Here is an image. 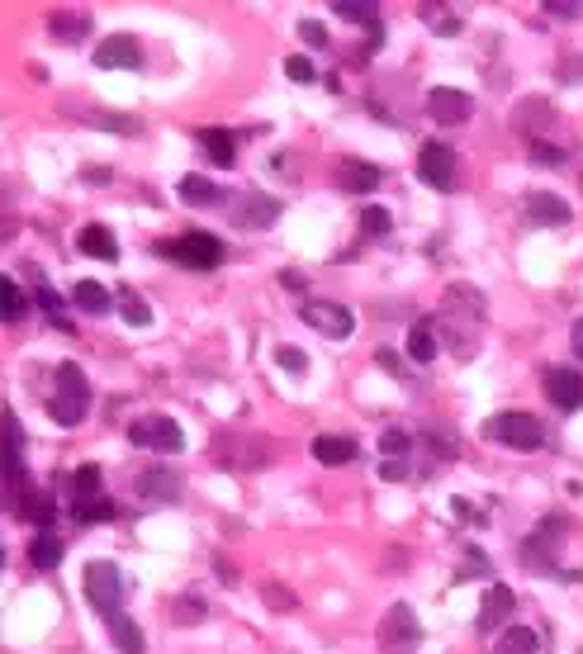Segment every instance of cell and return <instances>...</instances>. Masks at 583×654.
Listing matches in <instances>:
<instances>
[{"mask_svg": "<svg viewBox=\"0 0 583 654\" xmlns=\"http://www.w3.org/2000/svg\"><path fill=\"white\" fill-rule=\"evenodd\" d=\"M86 408H91V384H86L76 361H62L57 365V389H53V399H48V413H53L57 427H81Z\"/></svg>", "mask_w": 583, "mask_h": 654, "instance_id": "1", "label": "cell"}, {"mask_svg": "<svg viewBox=\"0 0 583 654\" xmlns=\"http://www.w3.org/2000/svg\"><path fill=\"white\" fill-rule=\"evenodd\" d=\"M81 583H86V598H91L95 612H105V617H114L119 612V602H124V569L110 560H91L86 564V574H81Z\"/></svg>", "mask_w": 583, "mask_h": 654, "instance_id": "2", "label": "cell"}, {"mask_svg": "<svg viewBox=\"0 0 583 654\" xmlns=\"http://www.w3.org/2000/svg\"><path fill=\"white\" fill-rule=\"evenodd\" d=\"M484 436L498 446H512V451H541L546 446V427L531 413H498V418H489Z\"/></svg>", "mask_w": 583, "mask_h": 654, "instance_id": "3", "label": "cell"}, {"mask_svg": "<svg viewBox=\"0 0 583 654\" xmlns=\"http://www.w3.org/2000/svg\"><path fill=\"white\" fill-rule=\"evenodd\" d=\"M422 645V621L413 617L408 602H394L380 621V654H418Z\"/></svg>", "mask_w": 583, "mask_h": 654, "instance_id": "4", "label": "cell"}, {"mask_svg": "<svg viewBox=\"0 0 583 654\" xmlns=\"http://www.w3.org/2000/svg\"><path fill=\"white\" fill-rule=\"evenodd\" d=\"M162 256L181 261L185 271H214L223 261V242L209 233H181V237H171V242H162Z\"/></svg>", "mask_w": 583, "mask_h": 654, "instance_id": "5", "label": "cell"}, {"mask_svg": "<svg viewBox=\"0 0 583 654\" xmlns=\"http://www.w3.org/2000/svg\"><path fill=\"white\" fill-rule=\"evenodd\" d=\"M128 441L143 446V451H157V455H181L185 451L181 422L166 418V413H157V418H138L133 427H128Z\"/></svg>", "mask_w": 583, "mask_h": 654, "instance_id": "6", "label": "cell"}, {"mask_svg": "<svg viewBox=\"0 0 583 654\" xmlns=\"http://www.w3.org/2000/svg\"><path fill=\"white\" fill-rule=\"evenodd\" d=\"M418 176L432 190H456V176H460V162H456V152L446 143H422L418 152Z\"/></svg>", "mask_w": 583, "mask_h": 654, "instance_id": "7", "label": "cell"}, {"mask_svg": "<svg viewBox=\"0 0 583 654\" xmlns=\"http://www.w3.org/2000/svg\"><path fill=\"white\" fill-rule=\"evenodd\" d=\"M299 318H304L313 332H323V337H337V342L356 332V313L342 309V304H332V299H309Z\"/></svg>", "mask_w": 583, "mask_h": 654, "instance_id": "8", "label": "cell"}, {"mask_svg": "<svg viewBox=\"0 0 583 654\" xmlns=\"http://www.w3.org/2000/svg\"><path fill=\"white\" fill-rule=\"evenodd\" d=\"M560 536H565V517H550L541 531H531L522 560L536 564V569H546V574H560V560H555V555H560V545H565Z\"/></svg>", "mask_w": 583, "mask_h": 654, "instance_id": "9", "label": "cell"}, {"mask_svg": "<svg viewBox=\"0 0 583 654\" xmlns=\"http://www.w3.org/2000/svg\"><path fill=\"white\" fill-rule=\"evenodd\" d=\"M546 399L560 408V413H574L583 408V375L574 365H550L546 370Z\"/></svg>", "mask_w": 583, "mask_h": 654, "instance_id": "10", "label": "cell"}, {"mask_svg": "<svg viewBox=\"0 0 583 654\" xmlns=\"http://www.w3.org/2000/svg\"><path fill=\"white\" fill-rule=\"evenodd\" d=\"M427 114H432L437 124H465L474 114V100L465 91H456V86H432V91H427Z\"/></svg>", "mask_w": 583, "mask_h": 654, "instance_id": "11", "label": "cell"}, {"mask_svg": "<svg viewBox=\"0 0 583 654\" xmlns=\"http://www.w3.org/2000/svg\"><path fill=\"white\" fill-rule=\"evenodd\" d=\"M95 67H105V72H114V67H124V72L143 67V48H138V38H133V34L105 38V43L95 48Z\"/></svg>", "mask_w": 583, "mask_h": 654, "instance_id": "12", "label": "cell"}, {"mask_svg": "<svg viewBox=\"0 0 583 654\" xmlns=\"http://www.w3.org/2000/svg\"><path fill=\"white\" fill-rule=\"evenodd\" d=\"M342 19H351V24H365V53H375L384 38V24H380V5L375 0H337L332 5Z\"/></svg>", "mask_w": 583, "mask_h": 654, "instance_id": "13", "label": "cell"}, {"mask_svg": "<svg viewBox=\"0 0 583 654\" xmlns=\"http://www.w3.org/2000/svg\"><path fill=\"white\" fill-rule=\"evenodd\" d=\"M275 218H280V204L266 195H242L233 204V228H271Z\"/></svg>", "mask_w": 583, "mask_h": 654, "instance_id": "14", "label": "cell"}, {"mask_svg": "<svg viewBox=\"0 0 583 654\" xmlns=\"http://www.w3.org/2000/svg\"><path fill=\"white\" fill-rule=\"evenodd\" d=\"M76 252L81 256H95V261H114L119 256V242L110 237L105 223H86L81 233H76Z\"/></svg>", "mask_w": 583, "mask_h": 654, "instance_id": "15", "label": "cell"}, {"mask_svg": "<svg viewBox=\"0 0 583 654\" xmlns=\"http://www.w3.org/2000/svg\"><path fill=\"white\" fill-rule=\"evenodd\" d=\"M512 607H517L512 588L508 583H493L489 593H484V607H479V631H493L503 617H512Z\"/></svg>", "mask_w": 583, "mask_h": 654, "instance_id": "16", "label": "cell"}, {"mask_svg": "<svg viewBox=\"0 0 583 654\" xmlns=\"http://www.w3.org/2000/svg\"><path fill=\"white\" fill-rule=\"evenodd\" d=\"M527 214L536 223H546V228H560V223H569V200L550 195V190H536V195H527Z\"/></svg>", "mask_w": 583, "mask_h": 654, "instance_id": "17", "label": "cell"}, {"mask_svg": "<svg viewBox=\"0 0 583 654\" xmlns=\"http://www.w3.org/2000/svg\"><path fill=\"white\" fill-rule=\"evenodd\" d=\"M138 493H143L147 503L157 498V503H176L181 498V479L171 470H147V474H138Z\"/></svg>", "mask_w": 583, "mask_h": 654, "instance_id": "18", "label": "cell"}, {"mask_svg": "<svg viewBox=\"0 0 583 654\" xmlns=\"http://www.w3.org/2000/svg\"><path fill=\"white\" fill-rule=\"evenodd\" d=\"M200 143L209 152V162L214 166H233L237 162V138L228 128H200Z\"/></svg>", "mask_w": 583, "mask_h": 654, "instance_id": "19", "label": "cell"}, {"mask_svg": "<svg viewBox=\"0 0 583 654\" xmlns=\"http://www.w3.org/2000/svg\"><path fill=\"white\" fill-rule=\"evenodd\" d=\"M110 640L119 645V654H147V640H143V631H138V621L124 617V612L110 617Z\"/></svg>", "mask_w": 583, "mask_h": 654, "instance_id": "20", "label": "cell"}, {"mask_svg": "<svg viewBox=\"0 0 583 654\" xmlns=\"http://www.w3.org/2000/svg\"><path fill=\"white\" fill-rule=\"evenodd\" d=\"M313 455H318V465H351L356 460V441L351 436H318Z\"/></svg>", "mask_w": 583, "mask_h": 654, "instance_id": "21", "label": "cell"}, {"mask_svg": "<svg viewBox=\"0 0 583 654\" xmlns=\"http://www.w3.org/2000/svg\"><path fill=\"white\" fill-rule=\"evenodd\" d=\"M15 512L24 522H48V517H53V498L24 484V489H15Z\"/></svg>", "mask_w": 583, "mask_h": 654, "instance_id": "22", "label": "cell"}, {"mask_svg": "<svg viewBox=\"0 0 583 654\" xmlns=\"http://www.w3.org/2000/svg\"><path fill=\"white\" fill-rule=\"evenodd\" d=\"M493 654H541V636L531 626H508L493 645Z\"/></svg>", "mask_w": 583, "mask_h": 654, "instance_id": "23", "label": "cell"}, {"mask_svg": "<svg viewBox=\"0 0 583 654\" xmlns=\"http://www.w3.org/2000/svg\"><path fill=\"white\" fill-rule=\"evenodd\" d=\"M337 181H342V190H351V195H370V190L380 185V171L365 162H347L337 171Z\"/></svg>", "mask_w": 583, "mask_h": 654, "instance_id": "24", "label": "cell"}, {"mask_svg": "<svg viewBox=\"0 0 583 654\" xmlns=\"http://www.w3.org/2000/svg\"><path fill=\"white\" fill-rule=\"evenodd\" d=\"M181 200H185V204H200V209H209V204H219L223 195H219V185L209 181V176H195V171H190V176L181 181Z\"/></svg>", "mask_w": 583, "mask_h": 654, "instance_id": "25", "label": "cell"}, {"mask_svg": "<svg viewBox=\"0 0 583 654\" xmlns=\"http://www.w3.org/2000/svg\"><path fill=\"white\" fill-rule=\"evenodd\" d=\"M29 560H34V569H57L62 564V541H57L53 531H38L34 541H29Z\"/></svg>", "mask_w": 583, "mask_h": 654, "instance_id": "26", "label": "cell"}, {"mask_svg": "<svg viewBox=\"0 0 583 654\" xmlns=\"http://www.w3.org/2000/svg\"><path fill=\"white\" fill-rule=\"evenodd\" d=\"M72 299H76V309H86V313H110L114 309V294L105 290V285H95V280H81Z\"/></svg>", "mask_w": 583, "mask_h": 654, "instance_id": "27", "label": "cell"}, {"mask_svg": "<svg viewBox=\"0 0 583 654\" xmlns=\"http://www.w3.org/2000/svg\"><path fill=\"white\" fill-rule=\"evenodd\" d=\"M432 356H437V337H432V327H422V323H418L413 332H408V361L427 365Z\"/></svg>", "mask_w": 583, "mask_h": 654, "instance_id": "28", "label": "cell"}, {"mask_svg": "<svg viewBox=\"0 0 583 654\" xmlns=\"http://www.w3.org/2000/svg\"><path fill=\"white\" fill-rule=\"evenodd\" d=\"M114 517V503L100 493V498H91V503H76V522L81 527H95V522H110Z\"/></svg>", "mask_w": 583, "mask_h": 654, "instance_id": "29", "label": "cell"}, {"mask_svg": "<svg viewBox=\"0 0 583 654\" xmlns=\"http://www.w3.org/2000/svg\"><path fill=\"white\" fill-rule=\"evenodd\" d=\"M53 34L67 38V43H81V38L91 34V19L86 15H53Z\"/></svg>", "mask_w": 583, "mask_h": 654, "instance_id": "30", "label": "cell"}, {"mask_svg": "<svg viewBox=\"0 0 583 654\" xmlns=\"http://www.w3.org/2000/svg\"><path fill=\"white\" fill-rule=\"evenodd\" d=\"M0 313H5V323L24 318V290H19L15 280H0Z\"/></svg>", "mask_w": 583, "mask_h": 654, "instance_id": "31", "label": "cell"}, {"mask_svg": "<svg viewBox=\"0 0 583 654\" xmlns=\"http://www.w3.org/2000/svg\"><path fill=\"white\" fill-rule=\"evenodd\" d=\"M119 309H124V318L133 327H147V323H152V309H147V304L133 290H119Z\"/></svg>", "mask_w": 583, "mask_h": 654, "instance_id": "32", "label": "cell"}, {"mask_svg": "<svg viewBox=\"0 0 583 654\" xmlns=\"http://www.w3.org/2000/svg\"><path fill=\"white\" fill-rule=\"evenodd\" d=\"M76 489V503H91V498H100V470L95 465H81V474L72 479Z\"/></svg>", "mask_w": 583, "mask_h": 654, "instance_id": "33", "label": "cell"}, {"mask_svg": "<svg viewBox=\"0 0 583 654\" xmlns=\"http://www.w3.org/2000/svg\"><path fill=\"white\" fill-rule=\"evenodd\" d=\"M380 455H384V460H403V455H408V432L389 427V432H384V441H380Z\"/></svg>", "mask_w": 583, "mask_h": 654, "instance_id": "34", "label": "cell"}, {"mask_svg": "<svg viewBox=\"0 0 583 654\" xmlns=\"http://www.w3.org/2000/svg\"><path fill=\"white\" fill-rule=\"evenodd\" d=\"M275 361L285 365L290 375H304V370H309V356H304L299 346H275Z\"/></svg>", "mask_w": 583, "mask_h": 654, "instance_id": "35", "label": "cell"}, {"mask_svg": "<svg viewBox=\"0 0 583 654\" xmlns=\"http://www.w3.org/2000/svg\"><path fill=\"white\" fill-rule=\"evenodd\" d=\"M361 233H365V237H384V233H389V214L370 204V209L361 214Z\"/></svg>", "mask_w": 583, "mask_h": 654, "instance_id": "36", "label": "cell"}, {"mask_svg": "<svg viewBox=\"0 0 583 654\" xmlns=\"http://www.w3.org/2000/svg\"><path fill=\"white\" fill-rule=\"evenodd\" d=\"M95 128H110V133H138V119H128V114H95Z\"/></svg>", "mask_w": 583, "mask_h": 654, "instance_id": "37", "label": "cell"}, {"mask_svg": "<svg viewBox=\"0 0 583 654\" xmlns=\"http://www.w3.org/2000/svg\"><path fill=\"white\" fill-rule=\"evenodd\" d=\"M531 162L536 166H565V152L550 143H531Z\"/></svg>", "mask_w": 583, "mask_h": 654, "instance_id": "38", "label": "cell"}, {"mask_svg": "<svg viewBox=\"0 0 583 654\" xmlns=\"http://www.w3.org/2000/svg\"><path fill=\"white\" fill-rule=\"evenodd\" d=\"M38 304H43V309H48V318H53L57 327H72V323H67V313H62V299H57V294L48 290V285H43V290H38Z\"/></svg>", "mask_w": 583, "mask_h": 654, "instance_id": "39", "label": "cell"}, {"mask_svg": "<svg viewBox=\"0 0 583 654\" xmlns=\"http://www.w3.org/2000/svg\"><path fill=\"white\" fill-rule=\"evenodd\" d=\"M299 38L313 43V48H328V29H323L318 19H304V24H299Z\"/></svg>", "mask_w": 583, "mask_h": 654, "instance_id": "40", "label": "cell"}, {"mask_svg": "<svg viewBox=\"0 0 583 654\" xmlns=\"http://www.w3.org/2000/svg\"><path fill=\"white\" fill-rule=\"evenodd\" d=\"M541 10H550L555 19H579V15H583V5H579V0H546Z\"/></svg>", "mask_w": 583, "mask_h": 654, "instance_id": "41", "label": "cell"}, {"mask_svg": "<svg viewBox=\"0 0 583 654\" xmlns=\"http://www.w3.org/2000/svg\"><path fill=\"white\" fill-rule=\"evenodd\" d=\"M285 76H290V81H313V62L309 57H290V62H285Z\"/></svg>", "mask_w": 583, "mask_h": 654, "instance_id": "42", "label": "cell"}, {"mask_svg": "<svg viewBox=\"0 0 583 654\" xmlns=\"http://www.w3.org/2000/svg\"><path fill=\"white\" fill-rule=\"evenodd\" d=\"M176 612H181L176 621H185V626H190V621H204V602L200 598H181V602H176Z\"/></svg>", "mask_w": 583, "mask_h": 654, "instance_id": "43", "label": "cell"}, {"mask_svg": "<svg viewBox=\"0 0 583 654\" xmlns=\"http://www.w3.org/2000/svg\"><path fill=\"white\" fill-rule=\"evenodd\" d=\"M380 479H389V484L408 479V460H384V455H380Z\"/></svg>", "mask_w": 583, "mask_h": 654, "instance_id": "44", "label": "cell"}, {"mask_svg": "<svg viewBox=\"0 0 583 654\" xmlns=\"http://www.w3.org/2000/svg\"><path fill=\"white\" fill-rule=\"evenodd\" d=\"M261 598H266V607H280V612H290V607H294V598L285 593V588H275V583H266V593H261Z\"/></svg>", "mask_w": 583, "mask_h": 654, "instance_id": "45", "label": "cell"}, {"mask_svg": "<svg viewBox=\"0 0 583 654\" xmlns=\"http://www.w3.org/2000/svg\"><path fill=\"white\" fill-rule=\"evenodd\" d=\"M375 361H380L384 370H399V356H394V351H380V356H375Z\"/></svg>", "mask_w": 583, "mask_h": 654, "instance_id": "46", "label": "cell"}, {"mask_svg": "<svg viewBox=\"0 0 583 654\" xmlns=\"http://www.w3.org/2000/svg\"><path fill=\"white\" fill-rule=\"evenodd\" d=\"M574 356H579V361H583V318H579V323H574Z\"/></svg>", "mask_w": 583, "mask_h": 654, "instance_id": "47", "label": "cell"}]
</instances>
